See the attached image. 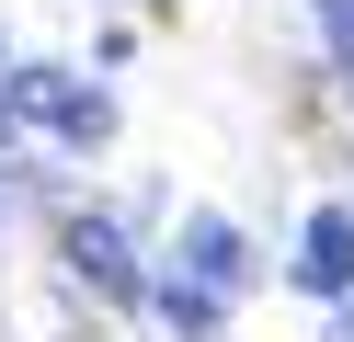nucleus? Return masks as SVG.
<instances>
[{"label": "nucleus", "instance_id": "nucleus-1", "mask_svg": "<svg viewBox=\"0 0 354 342\" xmlns=\"http://www.w3.org/2000/svg\"><path fill=\"white\" fill-rule=\"evenodd\" d=\"M240 228L229 217H183V263H171V285H160V319L171 331H217V308L240 296Z\"/></svg>", "mask_w": 354, "mask_h": 342}, {"label": "nucleus", "instance_id": "nucleus-2", "mask_svg": "<svg viewBox=\"0 0 354 342\" xmlns=\"http://www.w3.org/2000/svg\"><path fill=\"white\" fill-rule=\"evenodd\" d=\"M0 114H24V126L69 137V149H103V137H115V103H103L92 80H69V68H12V80H0Z\"/></svg>", "mask_w": 354, "mask_h": 342}, {"label": "nucleus", "instance_id": "nucleus-3", "mask_svg": "<svg viewBox=\"0 0 354 342\" xmlns=\"http://www.w3.org/2000/svg\"><path fill=\"white\" fill-rule=\"evenodd\" d=\"M69 274H80L92 296H115V308H126V296H138V263H126V228H115V217H69Z\"/></svg>", "mask_w": 354, "mask_h": 342}, {"label": "nucleus", "instance_id": "nucleus-4", "mask_svg": "<svg viewBox=\"0 0 354 342\" xmlns=\"http://www.w3.org/2000/svg\"><path fill=\"white\" fill-rule=\"evenodd\" d=\"M297 285H308V296H354V205H320V217H308Z\"/></svg>", "mask_w": 354, "mask_h": 342}, {"label": "nucleus", "instance_id": "nucleus-5", "mask_svg": "<svg viewBox=\"0 0 354 342\" xmlns=\"http://www.w3.org/2000/svg\"><path fill=\"white\" fill-rule=\"evenodd\" d=\"M320 35H331V57H343V80H354V0H320Z\"/></svg>", "mask_w": 354, "mask_h": 342}, {"label": "nucleus", "instance_id": "nucleus-6", "mask_svg": "<svg viewBox=\"0 0 354 342\" xmlns=\"http://www.w3.org/2000/svg\"><path fill=\"white\" fill-rule=\"evenodd\" d=\"M331 342H354V319H343V331H331Z\"/></svg>", "mask_w": 354, "mask_h": 342}]
</instances>
